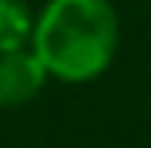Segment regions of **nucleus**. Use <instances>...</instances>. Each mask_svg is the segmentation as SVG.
Segmentation results:
<instances>
[{"mask_svg":"<svg viewBox=\"0 0 151 148\" xmlns=\"http://www.w3.org/2000/svg\"><path fill=\"white\" fill-rule=\"evenodd\" d=\"M118 10L111 0H47L34 20L30 47L50 77L87 84L118 54Z\"/></svg>","mask_w":151,"mask_h":148,"instance_id":"f257e3e1","label":"nucleus"},{"mask_svg":"<svg viewBox=\"0 0 151 148\" xmlns=\"http://www.w3.org/2000/svg\"><path fill=\"white\" fill-rule=\"evenodd\" d=\"M47 67L34 54V47H17L0 54V108H20L34 101L47 84Z\"/></svg>","mask_w":151,"mask_h":148,"instance_id":"f03ea898","label":"nucleus"},{"mask_svg":"<svg viewBox=\"0 0 151 148\" xmlns=\"http://www.w3.org/2000/svg\"><path fill=\"white\" fill-rule=\"evenodd\" d=\"M34 34V14L24 0H0V54L27 47Z\"/></svg>","mask_w":151,"mask_h":148,"instance_id":"7ed1b4c3","label":"nucleus"}]
</instances>
